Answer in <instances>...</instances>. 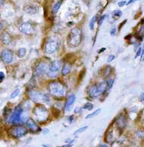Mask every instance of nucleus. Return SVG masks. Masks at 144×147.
<instances>
[{
	"mask_svg": "<svg viewBox=\"0 0 144 147\" xmlns=\"http://www.w3.org/2000/svg\"><path fill=\"white\" fill-rule=\"evenodd\" d=\"M48 90L49 94L54 98H62L66 95V88L61 81L51 80L48 84Z\"/></svg>",
	"mask_w": 144,
	"mask_h": 147,
	"instance_id": "nucleus-1",
	"label": "nucleus"
},
{
	"mask_svg": "<svg viewBox=\"0 0 144 147\" xmlns=\"http://www.w3.org/2000/svg\"><path fill=\"white\" fill-rule=\"evenodd\" d=\"M83 39V33L82 29L75 27L70 30L67 35V45L71 48H75L81 45Z\"/></svg>",
	"mask_w": 144,
	"mask_h": 147,
	"instance_id": "nucleus-2",
	"label": "nucleus"
},
{
	"mask_svg": "<svg viewBox=\"0 0 144 147\" xmlns=\"http://www.w3.org/2000/svg\"><path fill=\"white\" fill-rule=\"evenodd\" d=\"M33 115L35 117V119L38 122L43 124L49 119L50 113L48 110L43 105L39 104L36 105L33 109Z\"/></svg>",
	"mask_w": 144,
	"mask_h": 147,
	"instance_id": "nucleus-3",
	"label": "nucleus"
},
{
	"mask_svg": "<svg viewBox=\"0 0 144 147\" xmlns=\"http://www.w3.org/2000/svg\"><path fill=\"white\" fill-rule=\"evenodd\" d=\"M23 113V109L20 105H18L14 108V111L7 119V122L14 125H22L24 123V121L22 119V114Z\"/></svg>",
	"mask_w": 144,
	"mask_h": 147,
	"instance_id": "nucleus-4",
	"label": "nucleus"
},
{
	"mask_svg": "<svg viewBox=\"0 0 144 147\" xmlns=\"http://www.w3.org/2000/svg\"><path fill=\"white\" fill-rule=\"evenodd\" d=\"M59 47H60V41L56 38H47L45 42L44 43L43 46V51L46 54H53L56 51H58Z\"/></svg>",
	"mask_w": 144,
	"mask_h": 147,
	"instance_id": "nucleus-5",
	"label": "nucleus"
},
{
	"mask_svg": "<svg viewBox=\"0 0 144 147\" xmlns=\"http://www.w3.org/2000/svg\"><path fill=\"white\" fill-rule=\"evenodd\" d=\"M28 131H29V130L27 127H24L23 125H14L13 127L9 128L8 134L12 138L18 139V138H21L27 135Z\"/></svg>",
	"mask_w": 144,
	"mask_h": 147,
	"instance_id": "nucleus-6",
	"label": "nucleus"
},
{
	"mask_svg": "<svg viewBox=\"0 0 144 147\" xmlns=\"http://www.w3.org/2000/svg\"><path fill=\"white\" fill-rule=\"evenodd\" d=\"M62 61L60 59H55L50 62L48 71L47 73L48 77L50 78H55L57 77L59 71H61L62 68Z\"/></svg>",
	"mask_w": 144,
	"mask_h": 147,
	"instance_id": "nucleus-7",
	"label": "nucleus"
},
{
	"mask_svg": "<svg viewBox=\"0 0 144 147\" xmlns=\"http://www.w3.org/2000/svg\"><path fill=\"white\" fill-rule=\"evenodd\" d=\"M49 65H50V63L45 62V61H41V62H38L35 69V75L38 77H41V76L47 74L48 71Z\"/></svg>",
	"mask_w": 144,
	"mask_h": 147,
	"instance_id": "nucleus-8",
	"label": "nucleus"
},
{
	"mask_svg": "<svg viewBox=\"0 0 144 147\" xmlns=\"http://www.w3.org/2000/svg\"><path fill=\"white\" fill-rule=\"evenodd\" d=\"M19 30L20 32H22L23 34L27 35H33L35 32V26L32 23H29V22L22 23L19 26Z\"/></svg>",
	"mask_w": 144,
	"mask_h": 147,
	"instance_id": "nucleus-9",
	"label": "nucleus"
},
{
	"mask_svg": "<svg viewBox=\"0 0 144 147\" xmlns=\"http://www.w3.org/2000/svg\"><path fill=\"white\" fill-rule=\"evenodd\" d=\"M0 58L4 64L8 65L12 63L14 59V53L9 49H5L0 53Z\"/></svg>",
	"mask_w": 144,
	"mask_h": 147,
	"instance_id": "nucleus-10",
	"label": "nucleus"
},
{
	"mask_svg": "<svg viewBox=\"0 0 144 147\" xmlns=\"http://www.w3.org/2000/svg\"><path fill=\"white\" fill-rule=\"evenodd\" d=\"M26 125L29 131L33 134H38L39 132L42 131V128L37 124L36 121L32 118L27 119V120L26 121Z\"/></svg>",
	"mask_w": 144,
	"mask_h": 147,
	"instance_id": "nucleus-11",
	"label": "nucleus"
},
{
	"mask_svg": "<svg viewBox=\"0 0 144 147\" xmlns=\"http://www.w3.org/2000/svg\"><path fill=\"white\" fill-rule=\"evenodd\" d=\"M127 125V118L126 116L124 114H120L117 116L115 119V125H116L118 130L120 131H122L123 130L125 129Z\"/></svg>",
	"mask_w": 144,
	"mask_h": 147,
	"instance_id": "nucleus-12",
	"label": "nucleus"
},
{
	"mask_svg": "<svg viewBox=\"0 0 144 147\" xmlns=\"http://www.w3.org/2000/svg\"><path fill=\"white\" fill-rule=\"evenodd\" d=\"M28 96H29V99L31 101H34L35 103H40L42 101H43L44 94L42 93L41 92L31 90V91H29V93H28Z\"/></svg>",
	"mask_w": 144,
	"mask_h": 147,
	"instance_id": "nucleus-13",
	"label": "nucleus"
},
{
	"mask_svg": "<svg viewBox=\"0 0 144 147\" xmlns=\"http://www.w3.org/2000/svg\"><path fill=\"white\" fill-rule=\"evenodd\" d=\"M76 101V95L75 94H71L66 98V100L63 105V110L65 112H69L72 109V106L74 105Z\"/></svg>",
	"mask_w": 144,
	"mask_h": 147,
	"instance_id": "nucleus-14",
	"label": "nucleus"
},
{
	"mask_svg": "<svg viewBox=\"0 0 144 147\" xmlns=\"http://www.w3.org/2000/svg\"><path fill=\"white\" fill-rule=\"evenodd\" d=\"M134 37L139 41H142L144 38V19L141 20L139 26H137L136 32L134 34Z\"/></svg>",
	"mask_w": 144,
	"mask_h": 147,
	"instance_id": "nucleus-15",
	"label": "nucleus"
},
{
	"mask_svg": "<svg viewBox=\"0 0 144 147\" xmlns=\"http://www.w3.org/2000/svg\"><path fill=\"white\" fill-rule=\"evenodd\" d=\"M88 95L91 98H97L100 95L98 88V83H93L88 89Z\"/></svg>",
	"mask_w": 144,
	"mask_h": 147,
	"instance_id": "nucleus-16",
	"label": "nucleus"
},
{
	"mask_svg": "<svg viewBox=\"0 0 144 147\" xmlns=\"http://www.w3.org/2000/svg\"><path fill=\"white\" fill-rule=\"evenodd\" d=\"M0 40L2 41V43L5 45H10V43L12 42V36L8 32H3L0 35Z\"/></svg>",
	"mask_w": 144,
	"mask_h": 147,
	"instance_id": "nucleus-17",
	"label": "nucleus"
},
{
	"mask_svg": "<svg viewBox=\"0 0 144 147\" xmlns=\"http://www.w3.org/2000/svg\"><path fill=\"white\" fill-rule=\"evenodd\" d=\"M71 70H72V65L70 64V62H66L63 63V65L61 73L63 76H66L68 75L70 73Z\"/></svg>",
	"mask_w": 144,
	"mask_h": 147,
	"instance_id": "nucleus-18",
	"label": "nucleus"
},
{
	"mask_svg": "<svg viewBox=\"0 0 144 147\" xmlns=\"http://www.w3.org/2000/svg\"><path fill=\"white\" fill-rule=\"evenodd\" d=\"M23 10H24V11L27 14H30V15H34L38 11L37 8L35 5H27L24 6Z\"/></svg>",
	"mask_w": 144,
	"mask_h": 147,
	"instance_id": "nucleus-19",
	"label": "nucleus"
},
{
	"mask_svg": "<svg viewBox=\"0 0 144 147\" xmlns=\"http://www.w3.org/2000/svg\"><path fill=\"white\" fill-rule=\"evenodd\" d=\"M98 88L99 90V92L100 95H103L104 93H106L108 90V86H107L106 80H103L98 83Z\"/></svg>",
	"mask_w": 144,
	"mask_h": 147,
	"instance_id": "nucleus-20",
	"label": "nucleus"
},
{
	"mask_svg": "<svg viewBox=\"0 0 144 147\" xmlns=\"http://www.w3.org/2000/svg\"><path fill=\"white\" fill-rule=\"evenodd\" d=\"M112 71H113V68L110 65L106 66L105 68L103 69V72H102V75L103 78L105 79H108L110 78L112 74Z\"/></svg>",
	"mask_w": 144,
	"mask_h": 147,
	"instance_id": "nucleus-21",
	"label": "nucleus"
},
{
	"mask_svg": "<svg viewBox=\"0 0 144 147\" xmlns=\"http://www.w3.org/2000/svg\"><path fill=\"white\" fill-rule=\"evenodd\" d=\"M62 0H59V1H57V2L54 5V6L52 7V11H51V14H52L53 15H55V14L58 12L59 9H60V8L61 7V5H62Z\"/></svg>",
	"mask_w": 144,
	"mask_h": 147,
	"instance_id": "nucleus-22",
	"label": "nucleus"
},
{
	"mask_svg": "<svg viewBox=\"0 0 144 147\" xmlns=\"http://www.w3.org/2000/svg\"><path fill=\"white\" fill-rule=\"evenodd\" d=\"M123 13L121 11V10H115V11H113V13H112V18H113V20H118L119 18H120L122 16Z\"/></svg>",
	"mask_w": 144,
	"mask_h": 147,
	"instance_id": "nucleus-23",
	"label": "nucleus"
},
{
	"mask_svg": "<svg viewBox=\"0 0 144 147\" xmlns=\"http://www.w3.org/2000/svg\"><path fill=\"white\" fill-rule=\"evenodd\" d=\"M52 95H51L49 93L48 94H44L43 97V102L46 104V105H51V101H52Z\"/></svg>",
	"mask_w": 144,
	"mask_h": 147,
	"instance_id": "nucleus-24",
	"label": "nucleus"
},
{
	"mask_svg": "<svg viewBox=\"0 0 144 147\" xmlns=\"http://www.w3.org/2000/svg\"><path fill=\"white\" fill-rule=\"evenodd\" d=\"M100 113H101V108L97 109L96 110L93 111L91 113H90V114H88V116H85V119H89L93 118V117H95V116H98Z\"/></svg>",
	"mask_w": 144,
	"mask_h": 147,
	"instance_id": "nucleus-25",
	"label": "nucleus"
},
{
	"mask_svg": "<svg viewBox=\"0 0 144 147\" xmlns=\"http://www.w3.org/2000/svg\"><path fill=\"white\" fill-rule=\"evenodd\" d=\"M98 15H95L93 16V18H91V21L89 23V28L91 30H93L94 29V25H95V23L96 22H98Z\"/></svg>",
	"mask_w": 144,
	"mask_h": 147,
	"instance_id": "nucleus-26",
	"label": "nucleus"
},
{
	"mask_svg": "<svg viewBox=\"0 0 144 147\" xmlns=\"http://www.w3.org/2000/svg\"><path fill=\"white\" fill-rule=\"evenodd\" d=\"M27 54V49L24 47H21L18 51V56L19 58H23Z\"/></svg>",
	"mask_w": 144,
	"mask_h": 147,
	"instance_id": "nucleus-27",
	"label": "nucleus"
},
{
	"mask_svg": "<svg viewBox=\"0 0 144 147\" xmlns=\"http://www.w3.org/2000/svg\"><path fill=\"white\" fill-rule=\"evenodd\" d=\"M82 108H83V110H88V111H91V110L93 109V105L91 102H87L83 105Z\"/></svg>",
	"mask_w": 144,
	"mask_h": 147,
	"instance_id": "nucleus-28",
	"label": "nucleus"
},
{
	"mask_svg": "<svg viewBox=\"0 0 144 147\" xmlns=\"http://www.w3.org/2000/svg\"><path fill=\"white\" fill-rule=\"evenodd\" d=\"M114 83H115V80L113 78H109L106 80V83L107 86H108V90H110V89L113 88V85H114Z\"/></svg>",
	"mask_w": 144,
	"mask_h": 147,
	"instance_id": "nucleus-29",
	"label": "nucleus"
},
{
	"mask_svg": "<svg viewBox=\"0 0 144 147\" xmlns=\"http://www.w3.org/2000/svg\"><path fill=\"white\" fill-rule=\"evenodd\" d=\"M136 136L139 139L144 140V130L143 129H139L136 131Z\"/></svg>",
	"mask_w": 144,
	"mask_h": 147,
	"instance_id": "nucleus-30",
	"label": "nucleus"
},
{
	"mask_svg": "<svg viewBox=\"0 0 144 147\" xmlns=\"http://www.w3.org/2000/svg\"><path fill=\"white\" fill-rule=\"evenodd\" d=\"M88 126H83V127H82V128H78V129H77L76 131L73 133V135H77V134H82L83 133L84 131H85L86 130L88 129Z\"/></svg>",
	"mask_w": 144,
	"mask_h": 147,
	"instance_id": "nucleus-31",
	"label": "nucleus"
},
{
	"mask_svg": "<svg viewBox=\"0 0 144 147\" xmlns=\"http://www.w3.org/2000/svg\"><path fill=\"white\" fill-rule=\"evenodd\" d=\"M20 89H14V91L12 92V94H11V95H10V98L12 99H14L16 97H18V95H19L20 94Z\"/></svg>",
	"mask_w": 144,
	"mask_h": 147,
	"instance_id": "nucleus-32",
	"label": "nucleus"
},
{
	"mask_svg": "<svg viewBox=\"0 0 144 147\" xmlns=\"http://www.w3.org/2000/svg\"><path fill=\"white\" fill-rule=\"evenodd\" d=\"M106 14H103L102 16H100L99 18H98V26H102V24H103V23L104 22V20H106Z\"/></svg>",
	"mask_w": 144,
	"mask_h": 147,
	"instance_id": "nucleus-33",
	"label": "nucleus"
},
{
	"mask_svg": "<svg viewBox=\"0 0 144 147\" xmlns=\"http://www.w3.org/2000/svg\"><path fill=\"white\" fill-rule=\"evenodd\" d=\"M109 33H110L111 36H115V34H116V26H113L110 28V29H109Z\"/></svg>",
	"mask_w": 144,
	"mask_h": 147,
	"instance_id": "nucleus-34",
	"label": "nucleus"
},
{
	"mask_svg": "<svg viewBox=\"0 0 144 147\" xmlns=\"http://www.w3.org/2000/svg\"><path fill=\"white\" fill-rule=\"evenodd\" d=\"M141 53H142V47H140L138 48V50L136 51V54H135L134 56V59H137L138 57H140L141 56Z\"/></svg>",
	"mask_w": 144,
	"mask_h": 147,
	"instance_id": "nucleus-35",
	"label": "nucleus"
},
{
	"mask_svg": "<svg viewBox=\"0 0 144 147\" xmlns=\"http://www.w3.org/2000/svg\"><path fill=\"white\" fill-rule=\"evenodd\" d=\"M82 110H83L82 107H76L74 109V113H76V114H79V113H81L82 112Z\"/></svg>",
	"mask_w": 144,
	"mask_h": 147,
	"instance_id": "nucleus-36",
	"label": "nucleus"
},
{
	"mask_svg": "<svg viewBox=\"0 0 144 147\" xmlns=\"http://www.w3.org/2000/svg\"><path fill=\"white\" fill-rule=\"evenodd\" d=\"M115 56H114V55H113V54L109 55V56H108V58H107L106 62H108V63H110V62H112L113 60L115 59Z\"/></svg>",
	"mask_w": 144,
	"mask_h": 147,
	"instance_id": "nucleus-37",
	"label": "nucleus"
},
{
	"mask_svg": "<svg viewBox=\"0 0 144 147\" xmlns=\"http://www.w3.org/2000/svg\"><path fill=\"white\" fill-rule=\"evenodd\" d=\"M67 120H68V122L70 124H72V122H74V116L72 115V116H68V118H67Z\"/></svg>",
	"mask_w": 144,
	"mask_h": 147,
	"instance_id": "nucleus-38",
	"label": "nucleus"
},
{
	"mask_svg": "<svg viewBox=\"0 0 144 147\" xmlns=\"http://www.w3.org/2000/svg\"><path fill=\"white\" fill-rule=\"evenodd\" d=\"M126 4H127L126 1L123 0V1H121V2H119V3H118V6H119V7H120V8H121V7L125 6Z\"/></svg>",
	"mask_w": 144,
	"mask_h": 147,
	"instance_id": "nucleus-39",
	"label": "nucleus"
},
{
	"mask_svg": "<svg viewBox=\"0 0 144 147\" xmlns=\"http://www.w3.org/2000/svg\"><path fill=\"white\" fill-rule=\"evenodd\" d=\"M5 78V74L2 71H0V83H2L3 80H4Z\"/></svg>",
	"mask_w": 144,
	"mask_h": 147,
	"instance_id": "nucleus-40",
	"label": "nucleus"
},
{
	"mask_svg": "<svg viewBox=\"0 0 144 147\" xmlns=\"http://www.w3.org/2000/svg\"><path fill=\"white\" fill-rule=\"evenodd\" d=\"M126 23H127V20H124V21H123L122 23H120V25H119V32L121 31V29L123 27V26L125 25V24Z\"/></svg>",
	"mask_w": 144,
	"mask_h": 147,
	"instance_id": "nucleus-41",
	"label": "nucleus"
},
{
	"mask_svg": "<svg viewBox=\"0 0 144 147\" xmlns=\"http://www.w3.org/2000/svg\"><path fill=\"white\" fill-rule=\"evenodd\" d=\"M42 132L43 134L46 135V134H48L49 133V130L48 129V128H42Z\"/></svg>",
	"mask_w": 144,
	"mask_h": 147,
	"instance_id": "nucleus-42",
	"label": "nucleus"
},
{
	"mask_svg": "<svg viewBox=\"0 0 144 147\" xmlns=\"http://www.w3.org/2000/svg\"><path fill=\"white\" fill-rule=\"evenodd\" d=\"M137 1H139V0H129L128 2H127V5H129L130 4H133V3H134V2H137Z\"/></svg>",
	"mask_w": 144,
	"mask_h": 147,
	"instance_id": "nucleus-43",
	"label": "nucleus"
},
{
	"mask_svg": "<svg viewBox=\"0 0 144 147\" xmlns=\"http://www.w3.org/2000/svg\"><path fill=\"white\" fill-rule=\"evenodd\" d=\"M140 99L142 102H144V92H141L140 95Z\"/></svg>",
	"mask_w": 144,
	"mask_h": 147,
	"instance_id": "nucleus-44",
	"label": "nucleus"
},
{
	"mask_svg": "<svg viewBox=\"0 0 144 147\" xmlns=\"http://www.w3.org/2000/svg\"><path fill=\"white\" fill-rule=\"evenodd\" d=\"M72 143H66L65 145L61 146H57V147H72Z\"/></svg>",
	"mask_w": 144,
	"mask_h": 147,
	"instance_id": "nucleus-45",
	"label": "nucleus"
},
{
	"mask_svg": "<svg viewBox=\"0 0 144 147\" xmlns=\"http://www.w3.org/2000/svg\"><path fill=\"white\" fill-rule=\"evenodd\" d=\"M143 56H144V44H143V45L142 46V53H141V56H140V58H141V59H142Z\"/></svg>",
	"mask_w": 144,
	"mask_h": 147,
	"instance_id": "nucleus-46",
	"label": "nucleus"
},
{
	"mask_svg": "<svg viewBox=\"0 0 144 147\" xmlns=\"http://www.w3.org/2000/svg\"><path fill=\"white\" fill-rule=\"evenodd\" d=\"M105 51H106V47H103V48L100 49L99 51H98V54H100V53H101L104 52Z\"/></svg>",
	"mask_w": 144,
	"mask_h": 147,
	"instance_id": "nucleus-47",
	"label": "nucleus"
},
{
	"mask_svg": "<svg viewBox=\"0 0 144 147\" xmlns=\"http://www.w3.org/2000/svg\"><path fill=\"white\" fill-rule=\"evenodd\" d=\"M99 147H109V146H107L106 143H100V144Z\"/></svg>",
	"mask_w": 144,
	"mask_h": 147,
	"instance_id": "nucleus-48",
	"label": "nucleus"
},
{
	"mask_svg": "<svg viewBox=\"0 0 144 147\" xmlns=\"http://www.w3.org/2000/svg\"><path fill=\"white\" fill-rule=\"evenodd\" d=\"M3 29V25L2 24V23H0V31Z\"/></svg>",
	"mask_w": 144,
	"mask_h": 147,
	"instance_id": "nucleus-49",
	"label": "nucleus"
},
{
	"mask_svg": "<svg viewBox=\"0 0 144 147\" xmlns=\"http://www.w3.org/2000/svg\"><path fill=\"white\" fill-rule=\"evenodd\" d=\"M42 146H43V147H49V146H47V145H45V144H43V145H42Z\"/></svg>",
	"mask_w": 144,
	"mask_h": 147,
	"instance_id": "nucleus-50",
	"label": "nucleus"
},
{
	"mask_svg": "<svg viewBox=\"0 0 144 147\" xmlns=\"http://www.w3.org/2000/svg\"><path fill=\"white\" fill-rule=\"evenodd\" d=\"M142 60H143V62H144V56H143V57Z\"/></svg>",
	"mask_w": 144,
	"mask_h": 147,
	"instance_id": "nucleus-51",
	"label": "nucleus"
}]
</instances>
